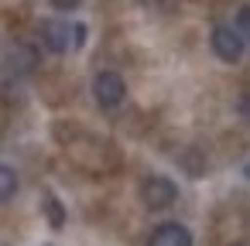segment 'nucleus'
Segmentation results:
<instances>
[{"label":"nucleus","instance_id":"f257e3e1","mask_svg":"<svg viewBox=\"0 0 250 246\" xmlns=\"http://www.w3.org/2000/svg\"><path fill=\"white\" fill-rule=\"evenodd\" d=\"M175 198H178V185H175L168 174H151V178H144V185H141V202H144L151 212L175 205Z\"/></svg>","mask_w":250,"mask_h":246},{"label":"nucleus","instance_id":"f03ea898","mask_svg":"<svg viewBox=\"0 0 250 246\" xmlns=\"http://www.w3.org/2000/svg\"><path fill=\"white\" fill-rule=\"evenodd\" d=\"M209 45H212V52H216V58L219 62H240L243 58V48H247V41H243V35L236 31V28H229V24H216L212 28V38H209Z\"/></svg>","mask_w":250,"mask_h":246},{"label":"nucleus","instance_id":"7ed1b4c3","mask_svg":"<svg viewBox=\"0 0 250 246\" xmlns=\"http://www.w3.org/2000/svg\"><path fill=\"white\" fill-rule=\"evenodd\" d=\"M93 96H96V103H100L103 110H117V106L127 99V82H124V76H117V72H100V76L93 79Z\"/></svg>","mask_w":250,"mask_h":246},{"label":"nucleus","instance_id":"20e7f679","mask_svg":"<svg viewBox=\"0 0 250 246\" xmlns=\"http://www.w3.org/2000/svg\"><path fill=\"white\" fill-rule=\"evenodd\" d=\"M42 45H45L48 52H55V55L69 52V48H72V24H65V21H59V18L42 21Z\"/></svg>","mask_w":250,"mask_h":246},{"label":"nucleus","instance_id":"39448f33","mask_svg":"<svg viewBox=\"0 0 250 246\" xmlns=\"http://www.w3.org/2000/svg\"><path fill=\"white\" fill-rule=\"evenodd\" d=\"M147 246H192V232H188L182 222H161V226L151 232Z\"/></svg>","mask_w":250,"mask_h":246},{"label":"nucleus","instance_id":"423d86ee","mask_svg":"<svg viewBox=\"0 0 250 246\" xmlns=\"http://www.w3.org/2000/svg\"><path fill=\"white\" fill-rule=\"evenodd\" d=\"M42 208H45V219H48L52 229H62V226H65L69 215H65V205H62V198H59L55 191H45V195H42Z\"/></svg>","mask_w":250,"mask_h":246},{"label":"nucleus","instance_id":"0eeeda50","mask_svg":"<svg viewBox=\"0 0 250 246\" xmlns=\"http://www.w3.org/2000/svg\"><path fill=\"white\" fill-rule=\"evenodd\" d=\"M18 171L11 168V164H4L0 161V202H11L14 195H18Z\"/></svg>","mask_w":250,"mask_h":246},{"label":"nucleus","instance_id":"6e6552de","mask_svg":"<svg viewBox=\"0 0 250 246\" xmlns=\"http://www.w3.org/2000/svg\"><path fill=\"white\" fill-rule=\"evenodd\" d=\"M182 164H185V168H188V174H192V178H202V174H206V161H202V157H199V154H195V151H188V154H185V161H182Z\"/></svg>","mask_w":250,"mask_h":246},{"label":"nucleus","instance_id":"1a4fd4ad","mask_svg":"<svg viewBox=\"0 0 250 246\" xmlns=\"http://www.w3.org/2000/svg\"><path fill=\"white\" fill-rule=\"evenodd\" d=\"M236 31L243 35V41H250V4H243L236 11Z\"/></svg>","mask_w":250,"mask_h":246},{"label":"nucleus","instance_id":"9d476101","mask_svg":"<svg viewBox=\"0 0 250 246\" xmlns=\"http://www.w3.org/2000/svg\"><path fill=\"white\" fill-rule=\"evenodd\" d=\"M86 38H89V28L86 24H72V48H83Z\"/></svg>","mask_w":250,"mask_h":246},{"label":"nucleus","instance_id":"9b49d317","mask_svg":"<svg viewBox=\"0 0 250 246\" xmlns=\"http://www.w3.org/2000/svg\"><path fill=\"white\" fill-rule=\"evenodd\" d=\"M79 4H83V0H52V7H55V11H62V14H69V11H76Z\"/></svg>","mask_w":250,"mask_h":246},{"label":"nucleus","instance_id":"f8f14e48","mask_svg":"<svg viewBox=\"0 0 250 246\" xmlns=\"http://www.w3.org/2000/svg\"><path fill=\"white\" fill-rule=\"evenodd\" d=\"M236 110H240V116L250 123V93H243V96H240V106H236Z\"/></svg>","mask_w":250,"mask_h":246},{"label":"nucleus","instance_id":"ddd939ff","mask_svg":"<svg viewBox=\"0 0 250 246\" xmlns=\"http://www.w3.org/2000/svg\"><path fill=\"white\" fill-rule=\"evenodd\" d=\"M243 174H247V181H250V164H247V168H243Z\"/></svg>","mask_w":250,"mask_h":246},{"label":"nucleus","instance_id":"4468645a","mask_svg":"<svg viewBox=\"0 0 250 246\" xmlns=\"http://www.w3.org/2000/svg\"><path fill=\"white\" fill-rule=\"evenodd\" d=\"M233 246H243V243H233Z\"/></svg>","mask_w":250,"mask_h":246},{"label":"nucleus","instance_id":"2eb2a0df","mask_svg":"<svg viewBox=\"0 0 250 246\" xmlns=\"http://www.w3.org/2000/svg\"><path fill=\"white\" fill-rule=\"evenodd\" d=\"M45 246H48V243H45Z\"/></svg>","mask_w":250,"mask_h":246}]
</instances>
